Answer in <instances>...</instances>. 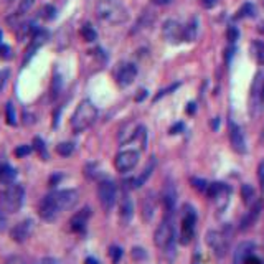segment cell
Listing matches in <instances>:
<instances>
[{"label":"cell","instance_id":"1","mask_svg":"<svg viewBox=\"0 0 264 264\" xmlns=\"http://www.w3.org/2000/svg\"><path fill=\"white\" fill-rule=\"evenodd\" d=\"M76 190H58L45 195L38 205V215L45 221H53L58 218V215L65 210H71L78 203Z\"/></svg>","mask_w":264,"mask_h":264},{"label":"cell","instance_id":"2","mask_svg":"<svg viewBox=\"0 0 264 264\" xmlns=\"http://www.w3.org/2000/svg\"><path fill=\"white\" fill-rule=\"evenodd\" d=\"M96 17L109 25H122L129 20V10L119 0H98Z\"/></svg>","mask_w":264,"mask_h":264},{"label":"cell","instance_id":"3","mask_svg":"<svg viewBox=\"0 0 264 264\" xmlns=\"http://www.w3.org/2000/svg\"><path fill=\"white\" fill-rule=\"evenodd\" d=\"M96 119H98L96 106L92 104V101L83 99L71 116V129H73V132H76V134H80V132H84L86 129H89L92 124L96 122Z\"/></svg>","mask_w":264,"mask_h":264},{"label":"cell","instance_id":"4","mask_svg":"<svg viewBox=\"0 0 264 264\" xmlns=\"http://www.w3.org/2000/svg\"><path fill=\"white\" fill-rule=\"evenodd\" d=\"M25 200V190L18 183H10L0 193V208L7 213H17Z\"/></svg>","mask_w":264,"mask_h":264},{"label":"cell","instance_id":"5","mask_svg":"<svg viewBox=\"0 0 264 264\" xmlns=\"http://www.w3.org/2000/svg\"><path fill=\"white\" fill-rule=\"evenodd\" d=\"M154 241L155 246L162 250L164 253H172L174 251V244H175V228L172 220H164L162 221L157 230H155L154 235Z\"/></svg>","mask_w":264,"mask_h":264},{"label":"cell","instance_id":"6","mask_svg":"<svg viewBox=\"0 0 264 264\" xmlns=\"http://www.w3.org/2000/svg\"><path fill=\"white\" fill-rule=\"evenodd\" d=\"M195 227H197V212H195V208L190 206V205H185L183 212H182L180 238H178L180 244H183V246L190 244V241L193 239V235H195Z\"/></svg>","mask_w":264,"mask_h":264},{"label":"cell","instance_id":"7","mask_svg":"<svg viewBox=\"0 0 264 264\" xmlns=\"http://www.w3.org/2000/svg\"><path fill=\"white\" fill-rule=\"evenodd\" d=\"M206 243L210 248H212V251L216 258H224L228 253V246H230L228 228H224L221 231H218V230L208 231L206 233Z\"/></svg>","mask_w":264,"mask_h":264},{"label":"cell","instance_id":"8","mask_svg":"<svg viewBox=\"0 0 264 264\" xmlns=\"http://www.w3.org/2000/svg\"><path fill=\"white\" fill-rule=\"evenodd\" d=\"M98 198L101 206L109 212L118 201V185L112 180H101L98 185Z\"/></svg>","mask_w":264,"mask_h":264},{"label":"cell","instance_id":"9","mask_svg":"<svg viewBox=\"0 0 264 264\" xmlns=\"http://www.w3.org/2000/svg\"><path fill=\"white\" fill-rule=\"evenodd\" d=\"M139 159H141V152L139 150H134V149L122 150L116 155L114 167L119 174H127L136 168V165L139 164Z\"/></svg>","mask_w":264,"mask_h":264},{"label":"cell","instance_id":"10","mask_svg":"<svg viewBox=\"0 0 264 264\" xmlns=\"http://www.w3.org/2000/svg\"><path fill=\"white\" fill-rule=\"evenodd\" d=\"M230 193H231V190L228 185H224L221 182H215V183L208 185V190L205 195L210 200H213L220 210H224V206H227L230 201Z\"/></svg>","mask_w":264,"mask_h":264},{"label":"cell","instance_id":"11","mask_svg":"<svg viewBox=\"0 0 264 264\" xmlns=\"http://www.w3.org/2000/svg\"><path fill=\"white\" fill-rule=\"evenodd\" d=\"M116 81L121 88H126V86H130L134 80L137 78V66L134 63H119L118 68H116Z\"/></svg>","mask_w":264,"mask_h":264},{"label":"cell","instance_id":"12","mask_svg":"<svg viewBox=\"0 0 264 264\" xmlns=\"http://www.w3.org/2000/svg\"><path fill=\"white\" fill-rule=\"evenodd\" d=\"M162 35H164L167 42L174 45L185 42V25H182V23H178L175 20H167L164 23V27H162Z\"/></svg>","mask_w":264,"mask_h":264},{"label":"cell","instance_id":"13","mask_svg":"<svg viewBox=\"0 0 264 264\" xmlns=\"http://www.w3.org/2000/svg\"><path fill=\"white\" fill-rule=\"evenodd\" d=\"M33 228H35V223L33 220H23L20 223H17L15 227L10 230V238L13 239L15 243H25L27 239L32 236V233H33Z\"/></svg>","mask_w":264,"mask_h":264},{"label":"cell","instance_id":"14","mask_svg":"<svg viewBox=\"0 0 264 264\" xmlns=\"http://www.w3.org/2000/svg\"><path fill=\"white\" fill-rule=\"evenodd\" d=\"M230 142L236 154H246V141L241 127L236 122L230 121Z\"/></svg>","mask_w":264,"mask_h":264},{"label":"cell","instance_id":"15","mask_svg":"<svg viewBox=\"0 0 264 264\" xmlns=\"http://www.w3.org/2000/svg\"><path fill=\"white\" fill-rule=\"evenodd\" d=\"M157 205H159L157 193H155L154 190L147 192L144 195V198H142V216H144V220L147 223L152 221L155 212H157Z\"/></svg>","mask_w":264,"mask_h":264},{"label":"cell","instance_id":"16","mask_svg":"<svg viewBox=\"0 0 264 264\" xmlns=\"http://www.w3.org/2000/svg\"><path fill=\"white\" fill-rule=\"evenodd\" d=\"M261 210H262V201L261 200H256L254 203L251 205L250 212H246V215L239 221V231H246L250 230L253 224L258 221L259 215H261Z\"/></svg>","mask_w":264,"mask_h":264},{"label":"cell","instance_id":"17","mask_svg":"<svg viewBox=\"0 0 264 264\" xmlns=\"http://www.w3.org/2000/svg\"><path fill=\"white\" fill-rule=\"evenodd\" d=\"M91 216V208L89 206H84L81 208L80 212H76L73 215V218L69 220V228L74 233H84L86 231V224H88V220Z\"/></svg>","mask_w":264,"mask_h":264},{"label":"cell","instance_id":"18","mask_svg":"<svg viewBox=\"0 0 264 264\" xmlns=\"http://www.w3.org/2000/svg\"><path fill=\"white\" fill-rule=\"evenodd\" d=\"M160 200H162V203H164L165 212L168 215H172L175 212V205H177V190H175L172 182H167L164 185V190H162Z\"/></svg>","mask_w":264,"mask_h":264},{"label":"cell","instance_id":"19","mask_svg":"<svg viewBox=\"0 0 264 264\" xmlns=\"http://www.w3.org/2000/svg\"><path fill=\"white\" fill-rule=\"evenodd\" d=\"M254 243L251 241H243L239 243L236 251H235V258H233V264H246V261L254 254Z\"/></svg>","mask_w":264,"mask_h":264},{"label":"cell","instance_id":"20","mask_svg":"<svg viewBox=\"0 0 264 264\" xmlns=\"http://www.w3.org/2000/svg\"><path fill=\"white\" fill-rule=\"evenodd\" d=\"M46 38H48V33H46L45 30H36V32L33 33V36H32V43L28 45V48L25 51L27 55H25V60H23V65L28 63L30 58L35 55V51L46 42Z\"/></svg>","mask_w":264,"mask_h":264},{"label":"cell","instance_id":"21","mask_svg":"<svg viewBox=\"0 0 264 264\" xmlns=\"http://www.w3.org/2000/svg\"><path fill=\"white\" fill-rule=\"evenodd\" d=\"M154 168H155V157L150 159V162L147 164V167L144 168V172L136 177V178H130V180H126V187L127 188H141L142 185L147 182V178L150 177V174L154 172Z\"/></svg>","mask_w":264,"mask_h":264},{"label":"cell","instance_id":"22","mask_svg":"<svg viewBox=\"0 0 264 264\" xmlns=\"http://www.w3.org/2000/svg\"><path fill=\"white\" fill-rule=\"evenodd\" d=\"M262 84H264V74L259 73L256 74L253 88H251V106L253 107H259V104L262 103L261 92H262Z\"/></svg>","mask_w":264,"mask_h":264},{"label":"cell","instance_id":"23","mask_svg":"<svg viewBox=\"0 0 264 264\" xmlns=\"http://www.w3.org/2000/svg\"><path fill=\"white\" fill-rule=\"evenodd\" d=\"M132 215H134V205H132V200L124 195L121 200V205H119V216H121L122 224H127L132 220Z\"/></svg>","mask_w":264,"mask_h":264},{"label":"cell","instance_id":"24","mask_svg":"<svg viewBox=\"0 0 264 264\" xmlns=\"http://www.w3.org/2000/svg\"><path fill=\"white\" fill-rule=\"evenodd\" d=\"M15 177H17V170L10 167L7 162H0V182L10 185L15 180Z\"/></svg>","mask_w":264,"mask_h":264},{"label":"cell","instance_id":"25","mask_svg":"<svg viewBox=\"0 0 264 264\" xmlns=\"http://www.w3.org/2000/svg\"><path fill=\"white\" fill-rule=\"evenodd\" d=\"M197 30H198V22L193 18L188 25H185V42H193L197 38Z\"/></svg>","mask_w":264,"mask_h":264},{"label":"cell","instance_id":"26","mask_svg":"<svg viewBox=\"0 0 264 264\" xmlns=\"http://www.w3.org/2000/svg\"><path fill=\"white\" fill-rule=\"evenodd\" d=\"M241 198H243V201H244L246 205H251L253 201H254L256 193H254V188L251 187V185L244 183L243 187H241Z\"/></svg>","mask_w":264,"mask_h":264},{"label":"cell","instance_id":"27","mask_svg":"<svg viewBox=\"0 0 264 264\" xmlns=\"http://www.w3.org/2000/svg\"><path fill=\"white\" fill-rule=\"evenodd\" d=\"M33 149L38 152V155H40V157H42L43 160H48V159H50V154H48V150H46L45 142L42 141L40 137H35V139H33Z\"/></svg>","mask_w":264,"mask_h":264},{"label":"cell","instance_id":"28","mask_svg":"<svg viewBox=\"0 0 264 264\" xmlns=\"http://www.w3.org/2000/svg\"><path fill=\"white\" fill-rule=\"evenodd\" d=\"M81 36L86 42H95L98 38V33H96V30L92 28V25H89V23H84V25L81 27Z\"/></svg>","mask_w":264,"mask_h":264},{"label":"cell","instance_id":"29","mask_svg":"<svg viewBox=\"0 0 264 264\" xmlns=\"http://www.w3.org/2000/svg\"><path fill=\"white\" fill-rule=\"evenodd\" d=\"M56 152L61 157H69L74 152V144L73 142H61L56 145Z\"/></svg>","mask_w":264,"mask_h":264},{"label":"cell","instance_id":"30","mask_svg":"<svg viewBox=\"0 0 264 264\" xmlns=\"http://www.w3.org/2000/svg\"><path fill=\"white\" fill-rule=\"evenodd\" d=\"M253 53H254L256 61H258L259 65H264V42H254Z\"/></svg>","mask_w":264,"mask_h":264},{"label":"cell","instance_id":"31","mask_svg":"<svg viewBox=\"0 0 264 264\" xmlns=\"http://www.w3.org/2000/svg\"><path fill=\"white\" fill-rule=\"evenodd\" d=\"M5 118L9 126H17V116H15V107L12 103H7L5 106Z\"/></svg>","mask_w":264,"mask_h":264},{"label":"cell","instance_id":"32","mask_svg":"<svg viewBox=\"0 0 264 264\" xmlns=\"http://www.w3.org/2000/svg\"><path fill=\"white\" fill-rule=\"evenodd\" d=\"M254 13H256V10H254V5L253 4H244L241 9L238 10V13H236V18H244V17H254Z\"/></svg>","mask_w":264,"mask_h":264},{"label":"cell","instance_id":"33","mask_svg":"<svg viewBox=\"0 0 264 264\" xmlns=\"http://www.w3.org/2000/svg\"><path fill=\"white\" fill-rule=\"evenodd\" d=\"M33 4H35V0H22L20 5H18V10H17V13H15V17H13V18H20V17H23V15H25L30 9H32Z\"/></svg>","mask_w":264,"mask_h":264},{"label":"cell","instance_id":"34","mask_svg":"<svg viewBox=\"0 0 264 264\" xmlns=\"http://www.w3.org/2000/svg\"><path fill=\"white\" fill-rule=\"evenodd\" d=\"M61 86H63V81H61L60 74H55V78H53V83H51V98L56 99L58 95L61 92Z\"/></svg>","mask_w":264,"mask_h":264},{"label":"cell","instance_id":"35","mask_svg":"<svg viewBox=\"0 0 264 264\" xmlns=\"http://www.w3.org/2000/svg\"><path fill=\"white\" fill-rule=\"evenodd\" d=\"M38 13H40V17L45 18V20H53V18H55V15H56V9L53 5H45Z\"/></svg>","mask_w":264,"mask_h":264},{"label":"cell","instance_id":"36","mask_svg":"<svg viewBox=\"0 0 264 264\" xmlns=\"http://www.w3.org/2000/svg\"><path fill=\"white\" fill-rule=\"evenodd\" d=\"M192 185H193V188H197L198 192L206 193L210 183L206 180H203V178H192Z\"/></svg>","mask_w":264,"mask_h":264},{"label":"cell","instance_id":"37","mask_svg":"<svg viewBox=\"0 0 264 264\" xmlns=\"http://www.w3.org/2000/svg\"><path fill=\"white\" fill-rule=\"evenodd\" d=\"M122 248L121 246H111L109 248V256H111V259H112V262L114 264H118L119 261H121V258H122Z\"/></svg>","mask_w":264,"mask_h":264},{"label":"cell","instance_id":"38","mask_svg":"<svg viewBox=\"0 0 264 264\" xmlns=\"http://www.w3.org/2000/svg\"><path fill=\"white\" fill-rule=\"evenodd\" d=\"M130 254H132V259H134V261H141V259H145L147 258L145 250H144V248H139V246L132 248Z\"/></svg>","mask_w":264,"mask_h":264},{"label":"cell","instance_id":"39","mask_svg":"<svg viewBox=\"0 0 264 264\" xmlns=\"http://www.w3.org/2000/svg\"><path fill=\"white\" fill-rule=\"evenodd\" d=\"M9 78H10V71H9V69H2V71H0V92L4 91L7 81H9Z\"/></svg>","mask_w":264,"mask_h":264},{"label":"cell","instance_id":"40","mask_svg":"<svg viewBox=\"0 0 264 264\" xmlns=\"http://www.w3.org/2000/svg\"><path fill=\"white\" fill-rule=\"evenodd\" d=\"M30 152H32V147L30 145H20L15 149V155H17V157H27Z\"/></svg>","mask_w":264,"mask_h":264},{"label":"cell","instance_id":"41","mask_svg":"<svg viewBox=\"0 0 264 264\" xmlns=\"http://www.w3.org/2000/svg\"><path fill=\"white\" fill-rule=\"evenodd\" d=\"M227 36H228V40L231 43H235L238 40V36H239V32H238V28L236 27H228V32H227Z\"/></svg>","mask_w":264,"mask_h":264},{"label":"cell","instance_id":"42","mask_svg":"<svg viewBox=\"0 0 264 264\" xmlns=\"http://www.w3.org/2000/svg\"><path fill=\"white\" fill-rule=\"evenodd\" d=\"M258 180H259V185H261V190L264 192V159L258 165Z\"/></svg>","mask_w":264,"mask_h":264},{"label":"cell","instance_id":"43","mask_svg":"<svg viewBox=\"0 0 264 264\" xmlns=\"http://www.w3.org/2000/svg\"><path fill=\"white\" fill-rule=\"evenodd\" d=\"M177 88H178V83L172 84V86H170V88H167V89H160V91H159V95H157V96H155V98H154V101H159V99H160L162 96H165V95H168V92H170V91H174V89H177Z\"/></svg>","mask_w":264,"mask_h":264},{"label":"cell","instance_id":"44","mask_svg":"<svg viewBox=\"0 0 264 264\" xmlns=\"http://www.w3.org/2000/svg\"><path fill=\"white\" fill-rule=\"evenodd\" d=\"M7 230V215L2 208H0V233Z\"/></svg>","mask_w":264,"mask_h":264},{"label":"cell","instance_id":"45","mask_svg":"<svg viewBox=\"0 0 264 264\" xmlns=\"http://www.w3.org/2000/svg\"><path fill=\"white\" fill-rule=\"evenodd\" d=\"M35 264H61L56 258H48V256H46V258H42V259H38Z\"/></svg>","mask_w":264,"mask_h":264},{"label":"cell","instance_id":"46","mask_svg":"<svg viewBox=\"0 0 264 264\" xmlns=\"http://www.w3.org/2000/svg\"><path fill=\"white\" fill-rule=\"evenodd\" d=\"M200 2L205 9H213V7L218 4V0H200Z\"/></svg>","mask_w":264,"mask_h":264},{"label":"cell","instance_id":"47","mask_svg":"<svg viewBox=\"0 0 264 264\" xmlns=\"http://www.w3.org/2000/svg\"><path fill=\"white\" fill-rule=\"evenodd\" d=\"M183 129V124L182 122H177L175 126L170 127V134H178V130H182Z\"/></svg>","mask_w":264,"mask_h":264},{"label":"cell","instance_id":"48","mask_svg":"<svg viewBox=\"0 0 264 264\" xmlns=\"http://www.w3.org/2000/svg\"><path fill=\"white\" fill-rule=\"evenodd\" d=\"M7 264H25V262H23V259L17 258V256H13V258H10L9 261H7Z\"/></svg>","mask_w":264,"mask_h":264},{"label":"cell","instance_id":"49","mask_svg":"<svg viewBox=\"0 0 264 264\" xmlns=\"http://www.w3.org/2000/svg\"><path fill=\"white\" fill-rule=\"evenodd\" d=\"M172 2L174 0H152V4H155V5H168Z\"/></svg>","mask_w":264,"mask_h":264},{"label":"cell","instance_id":"50","mask_svg":"<svg viewBox=\"0 0 264 264\" xmlns=\"http://www.w3.org/2000/svg\"><path fill=\"white\" fill-rule=\"evenodd\" d=\"M84 264H101V262L96 258H91V256H89V258L84 259Z\"/></svg>","mask_w":264,"mask_h":264},{"label":"cell","instance_id":"51","mask_svg":"<svg viewBox=\"0 0 264 264\" xmlns=\"http://www.w3.org/2000/svg\"><path fill=\"white\" fill-rule=\"evenodd\" d=\"M187 112L192 114V112H195V103H190L188 107H187Z\"/></svg>","mask_w":264,"mask_h":264},{"label":"cell","instance_id":"52","mask_svg":"<svg viewBox=\"0 0 264 264\" xmlns=\"http://www.w3.org/2000/svg\"><path fill=\"white\" fill-rule=\"evenodd\" d=\"M60 178H61V175H56V177H51V180H50V183H51V185H56V182L60 180Z\"/></svg>","mask_w":264,"mask_h":264},{"label":"cell","instance_id":"53","mask_svg":"<svg viewBox=\"0 0 264 264\" xmlns=\"http://www.w3.org/2000/svg\"><path fill=\"white\" fill-rule=\"evenodd\" d=\"M212 126H213V129H218V126H220V119H215Z\"/></svg>","mask_w":264,"mask_h":264},{"label":"cell","instance_id":"54","mask_svg":"<svg viewBox=\"0 0 264 264\" xmlns=\"http://www.w3.org/2000/svg\"><path fill=\"white\" fill-rule=\"evenodd\" d=\"M258 30H259V32H261V33H264V22H262V23H261V25L258 27Z\"/></svg>","mask_w":264,"mask_h":264},{"label":"cell","instance_id":"55","mask_svg":"<svg viewBox=\"0 0 264 264\" xmlns=\"http://www.w3.org/2000/svg\"><path fill=\"white\" fill-rule=\"evenodd\" d=\"M192 264H200V262H198V254L195 256V259H193V262H192Z\"/></svg>","mask_w":264,"mask_h":264},{"label":"cell","instance_id":"56","mask_svg":"<svg viewBox=\"0 0 264 264\" xmlns=\"http://www.w3.org/2000/svg\"><path fill=\"white\" fill-rule=\"evenodd\" d=\"M261 98H262V103H264V84H262V92H261Z\"/></svg>","mask_w":264,"mask_h":264},{"label":"cell","instance_id":"57","mask_svg":"<svg viewBox=\"0 0 264 264\" xmlns=\"http://www.w3.org/2000/svg\"><path fill=\"white\" fill-rule=\"evenodd\" d=\"M262 5H264V0H262Z\"/></svg>","mask_w":264,"mask_h":264}]
</instances>
